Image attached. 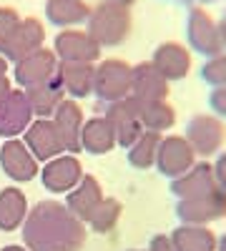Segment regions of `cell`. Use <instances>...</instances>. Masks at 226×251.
<instances>
[{"mask_svg": "<svg viewBox=\"0 0 226 251\" xmlns=\"http://www.w3.org/2000/svg\"><path fill=\"white\" fill-rule=\"evenodd\" d=\"M33 123V108L25 98V91H10L0 100V136L3 138H18L28 131Z\"/></svg>", "mask_w": 226, "mask_h": 251, "instance_id": "cell-12", "label": "cell"}, {"mask_svg": "<svg viewBox=\"0 0 226 251\" xmlns=\"http://www.w3.org/2000/svg\"><path fill=\"white\" fill-rule=\"evenodd\" d=\"M93 78H96V66L93 63H63L58 60L55 80L63 88L66 98H88L93 93Z\"/></svg>", "mask_w": 226, "mask_h": 251, "instance_id": "cell-15", "label": "cell"}, {"mask_svg": "<svg viewBox=\"0 0 226 251\" xmlns=\"http://www.w3.org/2000/svg\"><path fill=\"white\" fill-rule=\"evenodd\" d=\"M214 176H216V186L221 188V191H226V151L214 163Z\"/></svg>", "mask_w": 226, "mask_h": 251, "instance_id": "cell-33", "label": "cell"}, {"mask_svg": "<svg viewBox=\"0 0 226 251\" xmlns=\"http://www.w3.org/2000/svg\"><path fill=\"white\" fill-rule=\"evenodd\" d=\"M176 216L181 224L209 226L211 221H219L226 216V191L214 188V191L196 196V199H178Z\"/></svg>", "mask_w": 226, "mask_h": 251, "instance_id": "cell-6", "label": "cell"}, {"mask_svg": "<svg viewBox=\"0 0 226 251\" xmlns=\"http://www.w3.org/2000/svg\"><path fill=\"white\" fill-rule=\"evenodd\" d=\"M20 20H23V18L18 15L15 8H0V55L5 53L13 33H15L18 25H20Z\"/></svg>", "mask_w": 226, "mask_h": 251, "instance_id": "cell-31", "label": "cell"}, {"mask_svg": "<svg viewBox=\"0 0 226 251\" xmlns=\"http://www.w3.org/2000/svg\"><path fill=\"white\" fill-rule=\"evenodd\" d=\"M116 146V136L106 116H93L80 128V151H88L93 156H103Z\"/></svg>", "mask_w": 226, "mask_h": 251, "instance_id": "cell-23", "label": "cell"}, {"mask_svg": "<svg viewBox=\"0 0 226 251\" xmlns=\"http://www.w3.org/2000/svg\"><path fill=\"white\" fill-rule=\"evenodd\" d=\"M186 35H189V46L191 50L214 58L219 53H224V43H221V30L219 23L211 18L209 10H203L201 5H194L189 10L186 18Z\"/></svg>", "mask_w": 226, "mask_h": 251, "instance_id": "cell-4", "label": "cell"}, {"mask_svg": "<svg viewBox=\"0 0 226 251\" xmlns=\"http://www.w3.org/2000/svg\"><path fill=\"white\" fill-rule=\"evenodd\" d=\"M219 30H221V43H224V50H226V15L221 18V23H219Z\"/></svg>", "mask_w": 226, "mask_h": 251, "instance_id": "cell-36", "label": "cell"}, {"mask_svg": "<svg viewBox=\"0 0 226 251\" xmlns=\"http://www.w3.org/2000/svg\"><path fill=\"white\" fill-rule=\"evenodd\" d=\"M0 251H28V249H25V246H20V244H10V246L0 249Z\"/></svg>", "mask_w": 226, "mask_h": 251, "instance_id": "cell-37", "label": "cell"}, {"mask_svg": "<svg viewBox=\"0 0 226 251\" xmlns=\"http://www.w3.org/2000/svg\"><path fill=\"white\" fill-rule=\"evenodd\" d=\"M196 3H216V0H196Z\"/></svg>", "mask_w": 226, "mask_h": 251, "instance_id": "cell-41", "label": "cell"}, {"mask_svg": "<svg viewBox=\"0 0 226 251\" xmlns=\"http://www.w3.org/2000/svg\"><path fill=\"white\" fill-rule=\"evenodd\" d=\"M28 216V199L15 186L0 191V231H15Z\"/></svg>", "mask_w": 226, "mask_h": 251, "instance_id": "cell-24", "label": "cell"}, {"mask_svg": "<svg viewBox=\"0 0 226 251\" xmlns=\"http://www.w3.org/2000/svg\"><path fill=\"white\" fill-rule=\"evenodd\" d=\"M96 43L103 48L121 46L131 35V10L128 5H121L116 0H103L96 8H91L88 15V30H86Z\"/></svg>", "mask_w": 226, "mask_h": 251, "instance_id": "cell-2", "label": "cell"}, {"mask_svg": "<svg viewBox=\"0 0 226 251\" xmlns=\"http://www.w3.org/2000/svg\"><path fill=\"white\" fill-rule=\"evenodd\" d=\"M0 166H3L5 176L18 181V183L33 181L40 174L35 156L30 153L28 146L18 138H5V143L0 146Z\"/></svg>", "mask_w": 226, "mask_h": 251, "instance_id": "cell-8", "label": "cell"}, {"mask_svg": "<svg viewBox=\"0 0 226 251\" xmlns=\"http://www.w3.org/2000/svg\"><path fill=\"white\" fill-rule=\"evenodd\" d=\"M201 78L214 88H226V53L209 58L201 66Z\"/></svg>", "mask_w": 226, "mask_h": 251, "instance_id": "cell-30", "label": "cell"}, {"mask_svg": "<svg viewBox=\"0 0 226 251\" xmlns=\"http://www.w3.org/2000/svg\"><path fill=\"white\" fill-rule=\"evenodd\" d=\"M10 91H13V86H10L8 75H0V100H3V98H5Z\"/></svg>", "mask_w": 226, "mask_h": 251, "instance_id": "cell-35", "label": "cell"}, {"mask_svg": "<svg viewBox=\"0 0 226 251\" xmlns=\"http://www.w3.org/2000/svg\"><path fill=\"white\" fill-rule=\"evenodd\" d=\"M106 121L111 123L113 136H116V146H121V149H131V146L138 141V136L143 133V126L136 116L131 96L118 100V103H108Z\"/></svg>", "mask_w": 226, "mask_h": 251, "instance_id": "cell-14", "label": "cell"}, {"mask_svg": "<svg viewBox=\"0 0 226 251\" xmlns=\"http://www.w3.org/2000/svg\"><path fill=\"white\" fill-rule=\"evenodd\" d=\"M131 100H133V108H136V116L143 126V131L161 133V131H169L176 123V111H174L171 103H166V100H138V98H131Z\"/></svg>", "mask_w": 226, "mask_h": 251, "instance_id": "cell-22", "label": "cell"}, {"mask_svg": "<svg viewBox=\"0 0 226 251\" xmlns=\"http://www.w3.org/2000/svg\"><path fill=\"white\" fill-rule=\"evenodd\" d=\"M25 98L33 108V116L38 118H53L55 108L63 103L66 93L63 88L58 86V80H48V83H40V86H33V88H25Z\"/></svg>", "mask_w": 226, "mask_h": 251, "instance_id": "cell-27", "label": "cell"}, {"mask_svg": "<svg viewBox=\"0 0 226 251\" xmlns=\"http://www.w3.org/2000/svg\"><path fill=\"white\" fill-rule=\"evenodd\" d=\"M121 211H123V206H121V201L118 199H103L98 203V208L91 214V219L86 221L96 234H106V231H111V228L118 224V219H121Z\"/></svg>", "mask_w": 226, "mask_h": 251, "instance_id": "cell-29", "label": "cell"}, {"mask_svg": "<svg viewBox=\"0 0 226 251\" xmlns=\"http://www.w3.org/2000/svg\"><path fill=\"white\" fill-rule=\"evenodd\" d=\"M40 178L43 186L53 194H68L71 188H75V183L83 178V166H80L78 156L73 153H60L55 158H50L43 169H40Z\"/></svg>", "mask_w": 226, "mask_h": 251, "instance_id": "cell-9", "label": "cell"}, {"mask_svg": "<svg viewBox=\"0 0 226 251\" xmlns=\"http://www.w3.org/2000/svg\"><path fill=\"white\" fill-rule=\"evenodd\" d=\"M30 153L35 156V161H50L60 153H66V146H63V138H60L58 128H55V123L50 118H38L28 126V131H25V141H23Z\"/></svg>", "mask_w": 226, "mask_h": 251, "instance_id": "cell-13", "label": "cell"}, {"mask_svg": "<svg viewBox=\"0 0 226 251\" xmlns=\"http://www.w3.org/2000/svg\"><path fill=\"white\" fill-rule=\"evenodd\" d=\"M224 15H226V13H224Z\"/></svg>", "mask_w": 226, "mask_h": 251, "instance_id": "cell-43", "label": "cell"}, {"mask_svg": "<svg viewBox=\"0 0 226 251\" xmlns=\"http://www.w3.org/2000/svg\"><path fill=\"white\" fill-rule=\"evenodd\" d=\"M216 251H226V234L221 239H216Z\"/></svg>", "mask_w": 226, "mask_h": 251, "instance_id": "cell-39", "label": "cell"}, {"mask_svg": "<svg viewBox=\"0 0 226 251\" xmlns=\"http://www.w3.org/2000/svg\"><path fill=\"white\" fill-rule=\"evenodd\" d=\"M43 40H46L43 23H40L38 18H23V20H20V25H18V30L13 33L3 58L18 63L20 58H25V55H30V53L43 48Z\"/></svg>", "mask_w": 226, "mask_h": 251, "instance_id": "cell-18", "label": "cell"}, {"mask_svg": "<svg viewBox=\"0 0 226 251\" xmlns=\"http://www.w3.org/2000/svg\"><path fill=\"white\" fill-rule=\"evenodd\" d=\"M116 3H121V5H128V8H131V3H136V0H116Z\"/></svg>", "mask_w": 226, "mask_h": 251, "instance_id": "cell-40", "label": "cell"}, {"mask_svg": "<svg viewBox=\"0 0 226 251\" xmlns=\"http://www.w3.org/2000/svg\"><path fill=\"white\" fill-rule=\"evenodd\" d=\"M128 251H141V249H128Z\"/></svg>", "mask_w": 226, "mask_h": 251, "instance_id": "cell-42", "label": "cell"}, {"mask_svg": "<svg viewBox=\"0 0 226 251\" xmlns=\"http://www.w3.org/2000/svg\"><path fill=\"white\" fill-rule=\"evenodd\" d=\"M171 244L176 251H216V234L209 226L181 224L171 231Z\"/></svg>", "mask_w": 226, "mask_h": 251, "instance_id": "cell-25", "label": "cell"}, {"mask_svg": "<svg viewBox=\"0 0 226 251\" xmlns=\"http://www.w3.org/2000/svg\"><path fill=\"white\" fill-rule=\"evenodd\" d=\"M189 146L199 156H216L226 141V126L214 113H199L186 123V136Z\"/></svg>", "mask_w": 226, "mask_h": 251, "instance_id": "cell-5", "label": "cell"}, {"mask_svg": "<svg viewBox=\"0 0 226 251\" xmlns=\"http://www.w3.org/2000/svg\"><path fill=\"white\" fill-rule=\"evenodd\" d=\"M55 71H58V55L48 48H40V50L20 58L15 63V80H18V86H23V91H25V88L53 80Z\"/></svg>", "mask_w": 226, "mask_h": 251, "instance_id": "cell-10", "label": "cell"}, {"mask_svg": "<svg viewBox=\"0 0 226 251\" xmlns=\"http://www.w3.org/2000/svg\"><path fill=\"white\" fill-rule=\"evenodd\" d=\"M0 75H8V60L0 55Z\"/></svg>", "mask_w": 226, "mask_h": 251, "instance_id": "cell-38", "label": "cell"}, {"mask_svg": "<svg viewBox=\"0 0 226 251\" xmlns=\"http://www.w3.org/2000/svg\"><path fill=\"white\" fill-rule=\"evenodd\" d=\"M166 96H169V80L153 68V63L131 66V98L166 100Z\"/></svg>", "mask_w": 226, "mask_h": 251, "instance_id": "cell-19", "label": "cell"}, {"mask_svg": "<svg viewBox=\"0 0 226 251\" xmlns=\"http://www.w3.org/2000/svg\"><path fill=\"white\" fill-rule=\"evenodd\" d=\"M53 53L63 63H93L100 58V46L86 30H60L55 35Z\"/></svg>", "mask_w": 226, "mask_h": 251, "instance_id": "cell-11", "label": "cell"}, {"mask_svg": "<svg viewBox=\"0 0 226 251\" xmlns=\"http://www.w3.org/2000/svg\"><path fill=\"white\" fill-rule=\"evenodd\" d=\"M216 186V176H214V166L211 163H194L191 169L171 181V191L178 199H196L214 191Z\"/></svg>", "mask_w": 226, "mask_h": 251, "instance_id": "cell-21", "label": "cell"}, {"mask_svg": "<svg viewBox=\"0 0 226 251\" xmlns=\"http://www.w3.org/2000/svg\"><path fill=\"white\" fill-rule=\"evenodd\" d=\"M194 163H196V153H194V149L189 146V141L183 136L161 138L158 153H156V166H158V171L166 178L174 181V178L183 176Z\"/></svg>", "mask_w": 226, "mask_h": 251, "instance_id": "cell-7", "label": "cell"}, {"mask_svg": "<svg viewBox=\"0 0 226 251\" xmlns=\"http://www.w3.org/2000/svg\"><path fill=\"white\" fill-rule=\"evenodd\" d=\"M161 133H153V131H143L138 136V141L131 146L128 151V163L133 169H151L156 163V153H158V146H161Z\"/></svg>", "mask_w": 226, "mask_h": 251, "instance_id": "cell-28", "label": "cell"}, {"mask_svg": "<svg viewBox=\"0 0 226 251\" xmlns=\"http://www.w3.org/2000/svg\"><path fill=\"white\" fill-rule=\"evenodd\" d=\"M86 236V224L60 201L35 203L23 221V241L28 251H80Z\"/></svg>", "mask_w": 226, "mask_h": 251, "instance_id": "cell-1", "label": "cell"}, {"mask_svg": "<svg viewBox=\"0 0 226 251\" xmlns=\"http://www.w3.org/2000/svg\"><path fill=\"white\" fill-rule=\"evenodd\" d=\"M151 63H153V68L171 83V80H181V78L189 75V71H191V53H189L186 46L176 43V40H169V43H161L153 50Z\"/></svg>", "mask_w": 226, "mask_h": 251, "instance_id": "cell-16", "label": "cell"}, {"mask_svg": "<svg viewBox=\"0 0 226 251\" xmlns=\"http://www.w3.org/2000/svg\"><path fill=\"white\" fill-rule=\"evenodd\" d=\"M209 106L219 118H226V88H214L209 96Z\"/></svg>", "mask_w": 226, "mask_h": 251, "instance_id": "cell-32", "label": "cell"}, {"mask_svg": "<svg viewBox=\"0 0 226 251\" xmlns=\"http://www.w3.org/2000/svg\"><path fill=\"white\" fill-rule=\"evenodd\" d=\"M103 199H106V196H103V188H100L98 178L91 176V174H88V176L83 174V178L75 183V188H71V191H68L66 206H68V211H71L73 216H78L80 221L86 224Z\"/></svg>", "mask_w": 226, "mask_h": 251, "instance_id": "cell-20", "label": "cell"}, {"mask_svg": "<svg viewBox=\"0 0 226 251\" xmlns=\"http://www.w3.org/2000/svg\"><path fill=\"white\" fill-rule=\"evenodd\" d=\"M46 15L58 28H73L86 23L91 8L86 0H46Z\"/></svg>", "mask_w": 226, "mask_h": 251, "instance_id": "cell-26", "label": "cell"}, {"mask_svg": "<svg viewBox=\"0 0 226 251\" xmlns=\"http://www.w3.org/2000/svg\"><path fill=\"white\" fill-rule=\"evenodd\" d=\"M93 93L103 103H118L131 96V66L121 58L100 60L96 66Z\"/></svg>", "mask_w": 226, "mask_h": 251, "instance_id": "cell-3", "label": "cell"}, {"mask_svg": "<svg viewBox=\"0 0 226 251\" xmlns=\"http://www.w3.org/2000/svg\"><path fill=\"white\" fill-rule=\"evenodd\" d=\"M149 251H176V249H174V244H171V236L156 234V236L151 239V244H149Z\"/></svg>", "mask_w": 226, "mask_h": 251, "instance_id": "cell-34", "label": "cell"}, {"mask_svg": "<svg viewBox=\"0 0 226 251\" xmlns=\"http://www.w3.org/2000/svg\"><path fill=\"white\" fill-rule=\"evenodd\" d=\"M55 128L60 133V138H63V146H66V153H78L80 151V128H83V111H80V106L73 100V98H63V103L55 108L53 118Z\"/></svg>", "mask_w": 226, "mask_h": 251, "instance_id": "cell-17", "label": "cell"}]
</instances>
